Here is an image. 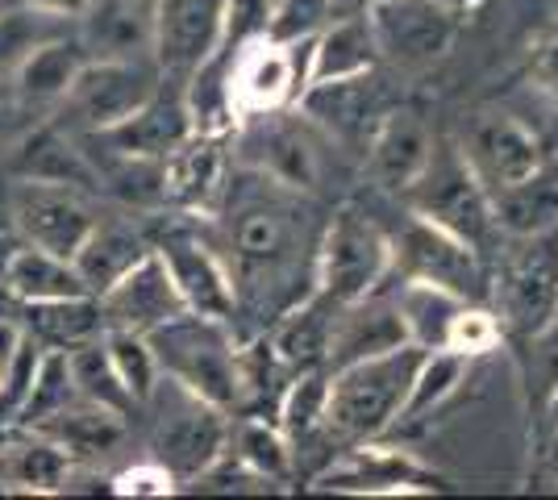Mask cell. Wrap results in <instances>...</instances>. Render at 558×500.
<instances>
[{
  "mask_svg": "<svg viewBox=\"0 0 558 500\" xmlns=\"http://www.w3.org/2000/svg\"><path fill=\"white\" fill-rule=\"evenodd\" d=\"M84 63H88V50L80 42V34L75 38H43L17 63L13 88L25 105H63V96L71 93Z\"/></svg>",
  "mask_w": 558,
  "mask_h": 500,
  "instance_id": "obj_32",
  "label": "cell"
},
{
  "mask_svg": "<svg viewBox=\"0 0 558 500\" xmlns=\"http://www.w3.org/2000/svg\"><path fill=\"white\" fill-rule=\"evenodd\" d=\"M442 4H450V9H454V13H466V9H480V4H484V0H442Z\"/></svg>",
  "mask_w": 558,
  "mask_h": 500,
  "instance_id": "obj_54",
  "label": "cell"
},
{
  "mask_svg": "<svg viewBox=\"0 0 558 500\" xmlns=\"http://www.w3.org/2000/svg\"><path fill=\"white\" fill-rule=\"evenodd\" d=\"M326 413H329V371L317 367V371H296L288 380V388H283V397H279L276 405V422L292 438V447L301 451L304 442L329 434Z\"/></svg>",
  "mask_w": 558,
  "mask_h": 500,
  "instance_id": "obj_39",
  "label": "cell"
},
{
  "mask_svg": "<svg viewBox=\"0 0 558 500\" xmlns=\"http://www.w3.org/2000/svg\"><path fill=\"white\" fill-rule=\"evenodd\" d=\"M71 401H80V392H75V380H71L68 351H50L47 346L43 363H38V376H34V388H29V397H25V405L13 426H34V422H43L50 413L68 408Z\"/></svg>",
  "mask_w": 558,
  "mask_h": 500,
  "instance_id": "obj_42",
  "label": "cell"
},
{
  "mask_svg": "<svg viewBox=\"0 0 558 500\" xmlns=\"http://www.w3.org/2000/svg\"><path fill=\"white\" fill-rule=\"evenodd\" d=\"M9 214L29 246H43L63 259H75V251L84 246V239L96 225L93 192L50 184V180H13Z\"/></svg>",
  "mask_w": 558,
  "mask_h": 500,
  "instance_id": "obj_13",
  "label": "cell"
},
{
  "mask_svg": "<svg viewBox=\"0 0 558 500\" xmlns=\"http://www.w3.org/2000/svg\"><path fill=\"white\" fill-rule=\"evenodd\" d=\"M546 476L558 484V429H550V442H546Z\"/></svg>",
  "mask_w": 558,
  "mask_h": 500,
  "instance_id": "obj_52",
  "label": "cell"
},
{
  "mask_svg": "<svg viewBox=\"0 0 558 500\" xmlns=\"http://www.w3.org/2000/svg\"><path fill=\"white\" fill-rule=\"evenodd\" d=\"M396 301H400V313L409 321V338L421 351H442L454 313L466 305L459 292L425 284V280H396Z\"/></svg>",
  "mask_w": 558,
  "mask_h": 500,
  "instance_id": "obj_38",
  "label": "cell"
},
{
  "mask_svg": "<svg viewBox=\"0 0 558 500\" xmlns=\"http://www.w3.org/2000/svg\"><path fill=\"white\" fill-rule=\"evenodd\" d=\"M500 342H505V326H500L496 309L484 305V301H466L463 309L454 313L450 330H446L442 351H454V355H463L475 363V358L500 351Z\"/></svg>",
  "mask_w": 558,
  "mask_h": 500,
  "instance_id": "obj_43",
  "label": "cell"
},
{
  "mask_svg": "<svg viewBox=\"0 0 558 500\" xmlns=\"http://www.w3.org/2000/svg\"><path fill=\"white\" fill-rule=\"evenodd\" d=\"M155 251V239L134 225L130 217H96L93 234L84 239V246L75 251V271L88 284L93 296H100L105 288H113L134 263H142Z\"/></svg>",
  "mask_w": 558,
  "mask_h": 500,
  "instance_id": "obj_27",
  "label": "cell"
},
{
  "mask_svg": "<svg viewBox=\"0 0 558 500\" xmlns=\"http://www.w3.org/2000/svg\"><path fill=\"white\" fill-rule=\"evenodd\" d=\"M379 68V42H375L372 17H342L329 22L313 42H308V84L322 80H350Z\"/></svg>",
  "mask_w": 558,
  "mask_h": 500,
  "instance_id": "obj_31",
  "label": "cell"
},
{
  "mask_svg": "<svg viewBox=\"0 0 558 500\" xmlns=\"http://www.w3.org/2000/svg\"><path fill=\"white\" fill-rule=\"evenodd\" d=\"M367 17L379 42V63L400 72L434 68L459 34V13L442 0H372Z\"/></svg>",
  "mask_w": 558,
  "mask_h": 500,
  "instance_id": "obj_12",
  "label": "cell"
},
{
  "mask_svg": "<svg viewBox=\"0 0 558 500\" xmlns=\"http://www.w3.org/2000/svg\"><path fill=\"white\" fill-rule=\"evenodd\" d=\"M13 175L17 180H50V184L100 192V180H96V167L88 159V150H84V138L63 121H47V125L25 134V143L13 155Z\"/></svg>",
  "mask_w": 558,
  "mask_h": 500,
  "instance_id": "obj_25",
  "label": "cell"
},
{
  "mask_svg": "<svg viewBox=\"0 0 558 500\" xmlns=\"http://www.w3.org/2000/svg\"><path fill=\"white\" fill-rule=\"evenodd\" d=\"M534 84L546 96H555L558 100V25L537 42V50H534Z\"/></svg>",
  "mask_w": 558,
  "mask_h": 500,
  "instance_id": "obj_48",
  "label": "cell"
},
{
  "mask_svg": "<svg viewBox=\"0 0 558 500\" xmlns=\"http://www.w3.org/2000/svg\"><path fill=\"white\" fill-rule=\"evenodd\" d=\"M384 284H392V234H384L372 217L350 205L338 209L322 225L313 288L333 305H350Z\"/></svg>",
  "mask_w": 558,
  "mask_h": 500,
  "instance_id": "obj_6",
  "label": "cell"
},
{
  "mask_svg": "<svg viewBox=\"0 0 558 500\" xmlns=\"http://www.w3.org/2000/svg\"><path fill=\"white\" fill-rule=\"evenodd\" d=\"M233 138L242 146V167L276 180L292 192L322 188V150H317V125L292 113H263V118L238 121Z\"/></svg>",
  "mask_w": 558,
  "mask_h": 500,
  "instance_id": "obj_10",
  "label": "cell"
},
{
  "mask_svg": "<svg viewBox=\"0 0 558 500\" xmlns=\"http://www.w3.org/2000/svg\"><path fill=\"white\" fill-rule=\"evenodd\" d=\"M546 426L558 429V383L546 392Z\"/></svg>",
  "mask_w": 558,
  "mask_h": 500,
  "instance_id": "obj_53",
  "label": "cell"
},
{
  "mask_svg": "<svg viewBox=\"0 0 558 500\" xmlns=\"http://www.w3.org/2000/svg\"><path fill=\"white\" fill-rule=\"evenodd\" d=\"M400 200H404L409 214L425 217V221L450 230L454 239L471 242L480 255L492 251V242L500 239L496 217H492V192L475 175V167L466 163L463 146L454 138L434 143L429 163L421 167L417 180L400 192Z\"/></svg>",
  "mask_w": 558,
  "mask_h": 500,
  "instance_id": "obj_3",
  "label": "cell"
},
{
  "mask_svg": "<svg viewBox=\"0 0 558 500\" xmlns=\"http://www.w3.org/2000/svg\"><path fill=\"white\" fill-rule=\"evenodd\" d=\"M25 9H38V13H47V17H75L80 22V13L93 4V0H17Z\"/></svg>",
  "mask_w": 558,
  "mask_h": 500,
  "instance_id": "obj_51",
  "label": "cell"
},
{
  "mask_svg": "<svg viewBox=\"0 0 558 500\" xmlns=\"http://www.w3.org/2000/svg\"><path fill=\"white\" fill-rule=\"evenodd\" d=\"M84 292L88 284L80 280L75 263L50 255L43 246H29V242L4 267V296H13L17 305H43V301H63V296H84Z\"/></svg>",
  "mask_w": 558,
  "mask_h": 500,
  "instance_id": "obj_34",
  "label": "cell"
},
{
  "mask_svg": "<svg viewBox=\"0 0 558 500\" xmlns=\"http://www.w3.org/2000/svg\"><path fill=\"white\" fill-rule=\"evenodd\" d=\"M68 363H71L75 392H80L84 401L113 408V413H121V417H130V408H138V405H134V397L125 392L121 376H117L113 355H109L105 338H93V342H84V346H71Z\"/></svg>",
  "mask_w": 558,
  "mask_h": 500,
  "instance_id": "obj_40",
  "label": "cell"
},
{
  "mask_svg": "<svg viewBox=\"0 0 558 500\" xmlns=\"http://www.w3.org/2000/svg\"><path fill=\"white\" fill-rule=\"evenodd\" d=\"M301 196L304 192L283 188L251 167L238 175L230 171V184L209 217L217 221L213 246L221 251L238 288V309L255 305L276 321L288 305L313 292L322 225L308 221L313 209Z\"/></svg>",
  "mask_w": 558,
  "mask_h": 500,
  "instance_id": "obj_1",
  "label": "cell"
},
{
  "mask_svg": "<svg viewBox=\"0 0 558 500\" xmlns=\"http://www.w3.org/2000/svg\"><path fill=\"white\" fill-rule=\"evenodd\" d=\"M392 276L450 288L463 301H484V305L492 296V276L484 267V255L471 242L454 239L450 230L417 214H409V221L392 239Z\"/></svg>",
  "mask_w": 558,
  "mask_h": 500,
  "instance_id": "obj_8",
  "label": "cell"
},
{
  "mask_svg": "<svg viewBox=\"0 0 558 500\" xmlns=\"http://www.w3.org/2000/svg\"><path fill=\"white\" fill-rule=\"evenodd\" d=\"M142 408L155 413L150 447H155V459L180 479V488L205 476L230 447V408L213 405V401L196 397L192 388L167 380V376Z\"/></svg>",
  "mask_w": 558,
  "mask_h": 500,
  "instance_id": "obj_5",
  "label": "cell"
},
{
  "mask_svg": "<svg viewBox=\"0 0 558 500\" xmlns=\"http://www.w3.org/2000/svg\"><path fill=\"white\" fill-rule=\"evenodd\" d=\"M100 309H105V326L109 330L150 333L167 326L171 317L187 313L180 288L171 280L167 263L159 251H150L142 263H134L113 288L100 292Z\"/></svg>",
  "mask_w": 558,
  "mask_h": 500,
  "instance_id": "obj_22",
  "label": "cell"
},
{
  "mask_svg": "<svg viewBox=\"0 0 558 500\" xmlns=\"http://www.w3.org/2000/svg\"><path fill=\"white\" fill-rule=\"evenodd\" d=\"M155 251L163 255L187 309L201 317H221V321L238 317V288L213 239H205L192 225H167L155 239Z\"/></svg>",
  "mask_w": 558,
  "mask_h": 500,
  "instance_id": "obj_15",
  "label": "cell"
},
{
  "mask_svg": "<svg viewBox=\"0 0 558 500\" xmlns=\"http://www.w3.org/2000/svg\"><path fill=\"white\" fill-rule=\"evenodd\" d=\"M333 0H276V13L267 25V38L283 47H301L313 42L329 22H333Z\"/></svg>",
  "mask_w": 558,
  "mask_h": 500,
  "instance_id": "obj_44",
  "label": "cell"
},
{
  "mask_svg": "<svg viewBox=\"0 0 558 500\" xmlns=\"http://www.w3.org/2000/svg\"><path fill=\"white\" fill-rule=\"evenodd\" d=\"M434 143L438 138L429 134V125L421 121V113H413V109H388L379 118V125H375L367 150H363L367 175L375 180V188L400 196L421 175V167L429 163Z\"/></svg>",
  "mask_w": 558,
  "mask_h": 500,
  "instance_id": "obj_23",
  "label": "cell"
},
{
  "mask_svg": "<svg viewBox=\"0 0 558 500\" xmlns=\"http://www.w3.org/2000/svg\"><path fill=\"white\" fill-rule=\"evenodd\" d=\"M230 138L213 130H192L184 143L163 159V192L167 209L184 217H209L230 184Z\"/></svg>",
  "mask_w": 558,
  "mask_h": 500,
  "instance_id": "obj_18",
  "label": "cell"
},
{
  "mask_svg": "<svg viewBox=\"0 0 558 500\" xmlns=\"http://www.w3.org/2000/svg\"><path fill=\"white\" fill-rule=\"evenodd\" d=\"M113 492L117 497H171V492H180V479L171 476L163 463L150 454V459L134 463V467L117 472Z\"/></svg>",
  "mask_w": 558,
  "mask_h": 500,
  "instance_id": "obj_47",
  "label": "cell"
},
{
  "mask_svg": "<svg viewBox=\"0 0 558 500\" xmlns=\"http://www.w3.org/2000/svg\"><path fill=\"white\" fill-rule=\"evenodd\" d=\"M492 309L500 326L534 338L558 317V225L530 239H505L492 276Z\"/></svg>",
  "mask_w": 558,
  "mask_h": 500,
  "instance_id": "obj_7",
  "label": "cell"
},
{
  "mask_svg": "<svg viewBox=\"0 0 558 500\" xmlns=\"http://www.w3.org/2000/svg\"><path fill=\"white\" fill-rule=\"evenodd\" d=\"M25 309V330L34 333L50 351H71L84 346L93 338H105V309L100 296L84 292V296H63V301H43V305H22Z\"/></svg>",
  "mask_w": 558,
  "mask_h": 500,
  "instance_id": "obj_35",
  "label": "cell"
},
{
  "mask_svg": "<svg viewBox=\"0 0 558 500\" xmlns=\"http://www.w3.org/2000/svg\"><path fill=\"white\" fill-rule=\"evenodd\" d=\"M333 313H338V305L313 288L308 296H301L296 305H288V309L271 321L267 338H271L276 355L283 358V367H288L292 376H296V371H317V367H326Z\"/></svg>",
  "mask_w": 558,
  "mask_h": 500,
  "instance_id": "obj_29",
  "label": "cell"
},
{
  "mask_svg": "<svg viewBox=\"0 0 558 500\" xmlns=\"http://www.w3.org/2000/svg\"><path fill=\"white\" fill-rule=\"evenodd\" d=\"M292 109H296L301 118L313 121L322 138H329V143H338V146H354V150H367L375 125L388 113V105H384V84L375 80V72L350 75V80L308 84Z\"/></svg>",
  "mask_w": 558,
  "mask_h": 500,
  "instance_id": "obj_16",
  "label": "cell"
},
{
  "mask_svg": "<svg viewBox=\"0 0 558 500\" xmlns=\"http://www.w3.org/2000/svg\"><path fill=\"white\" fill-rule=\"evenodd\" d=\"M466 376H471V358L454 355V351H425L417 363V376H413V388L404 397V408L396 417V429L434 417L463 388Z\"/></svg>",
  "mask_w": 558,
  "mask_h": 500,
  "instance_id": "obj_36",
  "label": "cell"
},
{
  "mask_svg": "<svg viewBox=\"0 0 558 500\" xmlns=\"http://www.w3.org/2000/svg\"><path fill=\"white\" fill-rule=\"evenodd\" d=\"M47 34V13H38V9H13V13H0V75L17 72V63H22L29 50L38 47Z\"/></svg>",
  "mask_w": 558,
  "mask_h": 500,
  "instance_id": "obj_45",
  "label": "cell"
},
{
  "mask_svg": "<svg viewBox=\"0 0 558 500\" xmlns=\"http://www.w3.org/2000/svg\"><path fill=\"white\" fill-rule=\"evenodd\" d=\"M288 380H292V371L283 367V358L276 355L267 333L238 338V408L263 413V405H267L276 417V405Z\"/></svg>",
  "mask_w": 558,
  "mask_h": 500,
  "instance_id": "obj_37",
  "label": "cell"
},
{
  "mask_svg": "<svg viewBox=\"0 0 558 500\" xmlns=\"http://www.w3.org/2000/svg\"><path fill=\"white\" fill-rule=\"evenodd\" d=\"M530 342H534V351H537V371L546 376V388H555L558 383V317L546 330H537Z\"/></svg>",
  "mask_w": 558,
  "mask_h": 500,
  "instance_id": "obj_49",
  "label": "cell"
},
{
  "mask_svg": "<svg viewBox=\"0 0 558 500\" xmlns=\"http://www.w3.org/2000/svg\"><path fill=\"white\" fill-rule=\"evenodd\" d=\"M192 113H187L184 84L180 88H159L142 105L138 113H130L125 121H117L109 130H96V134H80L88 150L100 155H121V159H150V163H163L175 146L192 134Z\"/></svg>",
  "mask_w": 558,
  "mask_h": 500,
  "instance_id": "obj_19",
  "label": "cell"
},
{
  "mask_svg": "<svg viewBox=\"0 0 558 500\" xmlns=\"http://www.w3.org/2000/svg\"><path fill=\"white\" fill-rule=\"evenodd\" d=\"M413 338H409V321H404L400 301H396V288L384 284L375 288L372 296H363V301L338 305V313H333V333H329L326 371L350 367L359 358L388 355V351H400Z\"/></svg>",
  "mask_w": 558,
  "mask_h": 500,
  "instance_id": "obj_21",
  "label": "cell"
},
{
  "mask_svg": "<svg viewBox=\"0 0 558 500\" xmlns=\"http://www.w3.org/2000/svg\"><path fill=\"white\" fill-rule=\"evenodd\" d=\"M367 4H372V0H367Z\"/></svg>",
  "mask_w": 558,
  "mask_h": 500,
  "instance_id": "obj_56",
  "label": "cell"
},
{
  "mask_svg": "<svg viewBox=\"0 0 558 500\" xmlns=\"http://www.w3.org/2000/svg\"><path fill=\"white\" fill-rule=\"evenodd\" d=\"M226 0H155V63L163 80L196 75L221 50Z\"/></svg>",
  "mask_w": 558,
  "mask_h": 500,
  "instance_id": "obj_17",
  "label": "cell"
},
{
  "mask_svg": "<svg viewBox=\"0 0 558 500\" xmlns=\"http://www.w3.org/2000/svg\"><path fill=\"white\" fill-rule=\"evenodd\" d=\"M421 355L425 351H421L417 342H409L400 351L359 358L350 367L329 371V438L342 442V447L388 438L396 429L400 408H404V397L413 388Z\"/></svg>",
  "mask_w": 558,
  "mask_h": 500,
  "instance_id": "obj_2",
  "label": "cell"
},
{
  "mask_svg": "<svg viewBox=\"0 0 558 500\" xmlns=\"http://www.w3.org/2000/svg\"><path fill=\"white\" fill-rule=\"evenodd\" d=\"M459 146H463L466 163L475 167V175L484 180L488 192L509 188V184L534 175L537 167L546 163L534 130L525 121H517L512 113H496V109L475 113V121L466 125Z\"/></svg>",
  "mask_w": 558,
  "mask_h": 500,
  "instance_id": "obj_20",
  "label": "cell"
},
{
  "mask_svg": "<svg viewBox=\"0 0 558 500\" xmlns=\"http://www.w3.org/2000/svg\"><path fill=\"white\" fill-rule=\"evenodd\" d=\"M71 459L38 429L13 426L9 438H0V492L22 497H59L68 488Z\"/></svg>",
  "mask_w": 558,
  "mask_h": 500,
  "instance_id": "obj_26",
  "label": "cell"
},
{
  "mask_svg": "<svg viewBox=\"0 0 558 500\" xmlns=\"http://www.w3.org/2000/svg\"><path fill=\"white\" fill-rule=\"evenodd\" d=\"M271 13H276V0H226L221 50H238L255 42V38H267Z\"/></svg>",
  "mask_w": 558,
  "mask_h": 500,
  "instance_id": "obj_46",
  "label": "cell"
},
{
  "mask_svg": "<svg viewBox=\"0 0 558 500\" xmlns=\"http://www.w3.org/2000/svg\"><path fill=\"white\" fill-rule=\"evenodd\" d=\"M308 42L283 47L271 38H255L246 47L226 50L230 54V109L238 121L263 118L296 105L308 88Z\"/></svg>",
  "mask_w": 558,
  "mask_h": 500,
  "instance_id": "obj_11",
  "label": "cell"
},
{
  "mask_svg": "<svg viewBox=\"0 0 558 500\" xmlns=\"http://www.w3.org/2000/svg\"><path fill=\"white\" fill-rule=\"evenodd\" d=\"M438 484L442 479L421 459L400 447H384V438L354 442L313 476L317 492H347V497H413V492H434Z\"/></svg>",
  "mask_w": 558,
  "mask_h": 500,
  "instance_id": "obj_14",
  "label": "cell"
},
{
  "mask_svg": "<svg viewBox=\"0 0 558 500\" xmlns=\"http://www.w3.org/2000/svg\"><path fill=\"white\" fill-rule=\"evenodd\" d=\"M492 217L500 239H530L558 225V167L542 163L534 175L492 192Z\"/></svg>",
  "mask_w": 558,
  "mask_h": 500,
  "instance_id": "obj_30",
  "label": "cell"
},
{
  "mask_svg": "<svg viewBox=\"0 0 558 500\" xmlns=\"http://www.w3.org/2000/svg\"><path fill=\"white\" fill-rule=\"evenodd\" d=\"M167 80L155 63V54L146 59H88L71 93L63 96V109L71 113L75 134H96L109 130L130 113H138L150 96L163 88Z\"/></svg>",
  "mask_w": 558,
  "mask_h": 500,
  "instance_id": "obj_9",
  "label": "cell"
},
{
  "mask_svg": "<svg viewBox=\"0 0 558 500\" xmlns=\"http://www.w3.org/2000/svg\"><path fill=\"white\" fill-rule=\"evenodd\" d=\"M105 346H109V355H113V367L121 383H125V392L134 397V405H146L150 401V392L159 388L163 380V371H159V358L150 351V338L146 333H130V330H109L105 333Z\"/></svg>",
  "mask_w": 558,
  "mask_h": 500,
  "instance_id": "obj_41",
  "label": "cell"
},
{
  "mask_svg": "<svg viewBox=\"0 0 558 500\" xmlns=\"http://www.w3.org/2000/svg\"><path fill=\"white\" fill-rule=\"evenodd\" d=\"M230 459H238L246 472H255L267 484H288L296 472V447L283 434L276 417L267 413H242L230 422Z\"/></svg>",
  "mask_w": 558,
  "mask_h": 500,
  "instance_id": "obj_33",
  "label": "cell"
},
{
  "mask_svg": "<svg viewBox=\"0 0 558 500\" xmlns=\"http://www.w3.org/2000/svg\"><path fill=\"white\" fill-rule=\"evenodd\" d=\"M22 246H25L22 230H17V221H13L9 205H4V209H0V292H4V267H9V259H13Z\"/></svg>",
  "mask_w": 558,
  "mask_h": 500,
  "instance_id": "obj_50",
  "label": "cell"
},
{
  "mask_svg": "<svg viewBox=\"0 0 558 500\" xmlns=\"http://www.w3.org/2000/svg\"><path fill=\"white\" fill-rule=\"evenodd\" d=\"M25 429H38L43 438H50L59 451L68 454L71 463H100V459L113 454L117 447L125 442V434H130L121 413H113V408H105V405H93V401H84V397Z\"/></svg>",
  "mask_w": 558,
  "mask_h": 500,
  "instance_id": "obj_28",
  "label": "cell"
},
{
  "mask_svg": "<svg viewBox=\"0 0 558 500\" xmlns=\"http://www.w3.org/2000/svg\"><path fill=\"white\" fill-rule=\"evenodd\" d=\"M333 4H350V0H333Z\"/></svg>",
  "mask_w": 558,
  "mask_h": 500,
  "instance_id": "obj_55",
  "label": "cell"
},
{
  "mask_svg": "<svg viewBox=\"0 0 558 500\" xmlns=\"http://www.w3.org/2000/svg\"><path fill=\"white\" fill-rule=\"evenodd\" d=\"M146 338L167 380L184 383L196 397L238 413V333L230 321L187 309Z\"/></svg>",
  "mask_w": 558,
  "mask_h": 500,
  "instance_id": "obj_4",
  "label": "cell"
},
{
  "mask_svg": "<svg viewBox=\"0 0 558 500\" xmlns=\"http://www.w3.org/2000/svg\"><path fill=\"white\" fill-rule=\"evenodd\" d=\"M80 42L88 59L155 54V0H93L80 13Z\"/></svg>",
  "mask_w": 558,
  "mask_h": 500,
  "instance_id": "obj_24",
  "label": "cell"
}]
</instances>
